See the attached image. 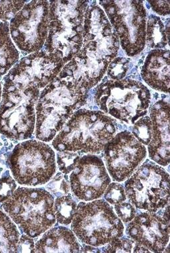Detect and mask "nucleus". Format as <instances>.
<instances>
[{
    "mask_svg": "<svg viewBox=\"0 0 170 253\" xmlns=\"http://www.w3.org/2000/svg\"><path fill=\"white\" fill-rule=\"evenodd\" d=\"M104 199L112 205H117L126 200L125 189L119 183H110L104 193Z\"/></svg>",
    "mask_w": 170,
    "mask_h": 253,
    "instance_id": "20",
    "label": "nucleus"
},
{
    "mask_svg": "<svg viewBox=\"0 0 170 253\" xmlns=\"http://www.w3.org/2000/svg\"><path fill=\"white\" fill-rule=\"evenodd\" d=\"M72 223L78 239L90 246H105L124 235L122 220L103 199L80 203Z\"/></svg>",
    "mask_w": 170,
    "mask_h": 253,
    "instance_id": "5",
    "label": "nucleus"
},
{
    "mask_svg": "<svg viewBox=\"0 0 170 253\" xmlns=\"http://www.w3.org/2000/svg\"><path fill=\"white\" fill-rule=\"evenodd\" d=\"M8 164L13 177L22 185H44L56 171L54 151L36 140L17 145L9 157Z\"/></svg>",
    "mask_w": 170,
    "mask_h": 253,
    "instance_id": "6",
    "label": "nucleus"
},
{
    "mask_svg": "<svg viewBox=\"0 0 170 253\" xmlns=\"http://www.w3.org/2000/svg\"><path fill=\"white\" fill-rule=\"evenodd\" d=\"M70 175V187L74 195L82 201L100 199L111 183L104 162L94 155L80 157Z\"/></svg>",
    "mask_w": 170,
    "mask_h": 253,
    "instance_id": "11",
    "label": "nucleus"
},
{
    "mask_svg": "<svg viewBox=\"0 0 170 253\" xmlns=\"http://www.w3.org/2000/svg\"><path fill=\"white\" fill-rule=\"evenodd\" d=\"M62 59L45 50L23 57L9 71L5 78L19 87L42 89L46 87L64 68Z\"/></svg>",
    "mask_w": 170,
    "mask_h": 253,
    "instance_id": "10",
    "label": "nucleus"
},
{
    "mask_svg": "<svg viewBox=\"0 0 170 253\" xmlns=\"http://www.w3.org/2000/svg\"><path fill=\"white\" fill-rule=\"evenodd\" d=\"M26 1H0V20H9L24 6Z\"/></svg>",
    "mask_w": 170,
    "mask_h": 253,
    "instance_id": "21",
    "label": "nucleus"
},
{
    "mask_svg": "<svg viewBox=\"0 0 170 253\" xmlns=\"http://www.w3.org/2000/svg\"><path fill=\"white\" fill-rule=\"evenodd\" d=\"M118 126L101 111L78 109L53 139L52 145L58 151L99 154L114 137Z\"/></svg>",
    "mask_w": 170,
    "mask_h": 253,
    "instance_id": "2",
    "label": "nucleus"
},
{
    "mask_svg": "<svg viewBox=\"0 0 170 253\" xmlns=\"http://www.w3.org/2000/svg\"><path fill=\"white\" fill-rule=\"evenodd\" d=\"M2 84L1 82L0 81V101H1V95H2Z\"/></svg>",
    "mask_w": 170,
    "mask_h": 253,
    "instance_id": "28",
    "label": "nucleus"
},
{
    "mask_svg": "<svg viewBox=\"0 0 170 253\" xmlns=\"http://www.w3.org/2000/svg\"><path fill=\"white\" fill-rule=\"evenodd\" d=\"M40 89L18 87L4 78L0 102V133L16 141L31 138L36 127L35 105Z\"/></svg>",
    "mask_w": 170,
    "mask_h": 253,
    "instance_id": "4",
    "label": "nucleus"
},
{
    "mask_svg": "<svg viewBox=\"0 0 170 253\" xmlns=\"http://www.w3.org/2000/svg\"><path fill=\"white\" fill-rule=\"evenodd\" d=\"M16 181L10 176L0 179V203H5L16 191Z\"/></svg>",
    "mask_w": 170,
    "mask_h": 253,
    "instance_id": "23",
    "label": "nucleus"
},
{
    "mask_svg": "<svg viewBox=\"0 0 170 253\" xmlns=\"http://www.w3.org/2000/svg\"><path fill=\"white\" fill-rule=\"evenodd\" d=\"M133 253H152L150 250L145 248L144 247L141 246L138 244L135 243L134 247H133Z\"/></svg>",
    "mask_w": 170,
    "mask_h": 253,
    "instance_id": "26",
    "label": "nucleus"
},
{
    "mask_svg": "<svg viewBox=\"0 0 170 253\" xmlns=\"http://www.w3.org/2000/svg\"><path fill=\"white\" fill-rule=\"evenodd\" d=\"M146 5L147 7H148V9H150L151 7L150 4H149V3H147Z\"/></svg>",
    "mask_w": 170,
    "mask_h": 253,
    "instance_id": "31",
    "label": "nucleus"
},
{
    "mask_svg": "<svg viewBox=\"0 0 170 253\" xmlns=\"http://www.w3.org/2000/svg\"><path fill=\"white\" fill-rule=\"evenodd\" d=\"M53 203L52 195L43 189L20 187L3 208L24 233L36 238L54 225Z\"/></svg>",
    "mask_w": 170,
    "mask_h": 253,
    "instance_id": "3",
    "label": "nucleus"
},
{
    "mask_svg": "<svg viewBox=\"0 0 170 253\" xmlns=\"http://www.w3.org/2000/svg\"><path fill=\"white\" fill-rule=\"evenodd\" d=\"M166 95H164V94H163V95H162V99H164V98H166Z\"/></svg>",
    "mask_w": 170,
    "mask_h": 253,
    "instance_id": "32",
    "label": "nucleus"
},
{
    "mask_svg": "<svg viewBox=\"0 0 170 253\" xmlns=\"http://www.w3.org/2000/svg\"><path fill=\"white\" fill-rule=\"evenodd\" d=\"M36 253H79L80 245L75 234L64 227L49 230L35 244Z\"/></svg>",
    "mask_w": 170,
    "mask_h": 253,
    "instance_id": "14",
    "label": "nucleus"
},
{
    "mask_svg": "<svg viewBox=\"0 0 170 253\" xmlns=\"http://www.w3.org/2000/svg\"><path fill=\"white\" fill-rule=\"evenodd\" d=\"M144 63V60H143V59H139V60L138 61V65L139 66V65H141V64H142V63Z\"/></svg>",
    "mask_w": 170,
    "mask_h": 253,
    "instance_id": "30",
    "label": "nucleus"
},
{
    "mask_svg": "<svg viewBox=\"0 0 170 253\" xmlns=\"http://www.w3.org/2000/svg\"><path fill=\"white\" fill-rule=\"evenodd\" d=\"M152 136L148 145L149 157L161 166L170 164V103L165 99L150 107Z\"/></svg>",
    "mask_w": 170,
    "mask_h": 253,
    "instance_id": "13",
    "label": "nucleus"
},
{
    "mask_svg": "<svg viewBox=\"0 0 170 253\" xmlns=\"http://www.w3.org/2000/svg\"><path fill=\"white\" fill-rule=\"evenodd\" d=\"M118 55H119V56L120 57H122V56H124V53H123V51H122V50H120V52H118Z\"/></svg>",
    "mask_w": 170,
    "mask_h": 253,
    "instance_id": "29",
    "label": "nucleus"
},
{
    "mask_svg": "<svg viewBox=\"0 0 170 253\" xmlns=\"http://www.w3.org/2000/svg\"><path fill=\"white\" fill-rule=\"evenodd\" d=\"M49 9L48 1H30L11 19L10 36L21 51L32 53L43 47L48 36Z\"/></svg>",
    "mask_w": 170,
    "mask_h": 253,
    "instance_id": "8",
    "label": "nucleus"
},
{
    "mask_svg": "<svg viewBox=\"0 0 170 253\" xmlns=\"http://www.w3.org/2000/svg\"><path fill=\"white\" fill-rule=\"evenodd\" d=\"M73 81L56 77L43 88L36 103L35 135L41 141L54 139L69 119L87 103L88 93Z\"/></svg>",
    "mask_w": 170,
    "mask_h": 253,
    "instance_id": "1",
    "label": "nucleus"
},
{
    "mask_svg": "<svg viewBox=\"0 0 170 253\" xmlns=\"http://www.w3.org/2000/svg\"><path fill=\"white\" fill-rule=\"evenodd\" d=\"M19 52L13 43L8 23L0 22V76H4L19 59Z\"/></svg>",
    "mask_w": 170,
    "mask_h": 253,
    "instance_id": "15",
    "label": "nucleus"
},
{
    "mask_svg": "<svg viewBox=\"0 0 170 253\" xmlns=\"http://www.w3.org/2000/svg\"><path fill=\"white\" fill-rule=\"evenodd\" d=\"M80 156L78 153L70 151H58L57 154V164L63 173L69 174L75 169Z\"/></svg>",
    "mask_w": 170,
    "mask_h": 253,
    "instance_id": "19",
    "label": "nucleus"
},
{
    "mask_svg": "<svg viewBox=\"0 0 170 253\" xmlns=\"http://www.w3.org/2000/svg\"><path fill=\"white\" fill-rule=\"evenodd\" d=\"M126 234L152 253L163 252L169 243L170 220L154 212H141L129 222Z\"/></svg>",
    "mask_w": 170,
    "mask_h": 253,
    "instance_id": "12",
    "label": "nucleus"
},
{
    "mask_svg": "<svg viewBox=\"0 0 170 253\" xmlns=\"http://www.w3.org/2000/svg\"><path fill=\"white\" fill-rule=\"evenodd\" d=\"M115 210L117 216L124 223H129L136 214L134 207L130 203L122 202L115 205Z\"/></svg>",
    "mask_w": 170,
    "mask_h": 253,
    "instance_id": "24",
    "label": "nucleus"
},
{
    "mask_svg": "<svg viewBox=\"0 0 170 253\" xmlns=\"http://www.w3.org/2000/svg\"><path fill=\"white\" fill-rule=\"evenodd\" d=\"M124 189L131 204L139 210L156 212L169 204V174L150 160L135 170Z\"/></svg>",
    "mask_w": 170,
    "mask_h": 253,
    "instance_id": "7",
    "label": "nucleus"
},
{
    "mask_svg": "<svg viewBox=\"0 0 170 253\" xmlns=\"http://www.w3.org/2000/svg\"><path fill=\"white\" fill-rule=\"evenodd\" d=\"M104 151L109 174L113 181L118 183L128 179L147 156L145 145L127 131L116 134Z\"/></svg>",
    "mask_w": 170,
    "mask_h": 253,
    "instance_id": "9",
    "label": "nucleus"
},
{
    "mask_svg": "<svg viewBox=\"0 0 170 253\" xmlns=\"http://www.w3.org/2000/svg\"><path fill=\"white\" fill-rule=\"evenodd\" d=\"M77 203L70 195L59 197L53 203L55 219L64 225L72 223L77 210Z\"/></svg>",
    "mask_w": 170,
    "mask_h": 253,
    "instance_id": "17",
    "label": "nucleus"
},
{
    "mask_svg": "<svg viewBox=\"0 0 170 253\" xmlns=\"http://www.w3.org/2000/svg\"><path fill=\"white\" fill-rule=\"evenodd\" d=\"M16 253H36L35 244L32 237L22 235L19 239Z\"/></svg>",
    "mask_w": 170,
    "mask_h": 253,
    "instance_id": "25",
    "label": "nucleus"
},
{
    "mask_svg": "<svg viewBox=\"0 0 170 253\" xmlns=\"http://www.w3.org/2000/svg\"><path fill=\"white\" fill-rule=\"evenodd\" d=\"M132 135L141 144L149 145L152 136V124L150 117H143L135 122L132 129Z\"/></svg>",
    "mask_w": 170,
    "mask_h": 253,
    "instance_id": "18",
    "label": "nucleus"
},
{
    "mask_svg": "<svg viewBox=\"0 0 170 253\" xmlns=\"http://www.w3.org/2000/svg\"><path fill=\"white\" fill-rule=\"evenodd\" d=\"M120 237L109 243L106 247H104V253H131L133 248V244L135 242L131 239L127 237Z\"/></svg>",
    "mask_w": 170,
    "mask_h": 253,
    "instance_id": "22",
    "label": "nucleus"
},
{
    "mask_svg": "<svg viewBox=\"0 0 170 253\" xmlns=\"http://www.w3.org/2000/svg\"><path fill=\"white\" fill-rule=\"evenodd\" d=\"M20 233L11 218L0 211V253H16Z\"/></svg>",
    "mask_w": 170,
    "mask_h": 253,
    "instance_id": "16",
    "label": "nucleus"
},
{
    "mask_svg": "<svg viewBox=\"0 0 170 253\" xmlns=\"http://www.w3.org/2000/svg\"><path fill=\"white\" fill-rule=\"evenodd\" d=\"M82 253H100L98 249L95 248V247L87 245L85 246L81 250Z\"/></svg>",
    "mask_w": 170,
    "mask_h": 253,
    "instance_id": "27",
    "label": "nucleus"
}]
</instances>
